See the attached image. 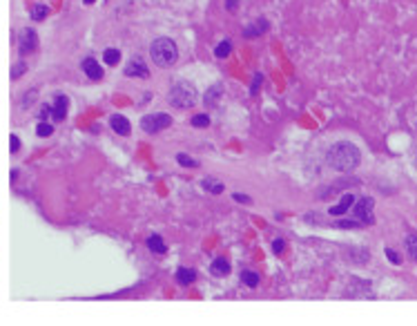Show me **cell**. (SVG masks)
<instances>
[{
  "label": "cell",
  "mask_w": 417,
  "mask_h": 326,
  "mask_svg": "<svg viewBox=\"0 0 417 326\" xmlns=\"http://www.w3.org/2000/svg\"><path fill=\"white\" fill-rule=\"evenodd\" d=\"M103 60H105L107 65H116L118 60H121V52H118V50H112V47H109V50L103 52Z\"/></svg>",
  "instance_id": "d6986e66"
},
{
  "label": "cell",
  "mask_w": 417,
  "mask_h": 326,
  "mask_svg": "<svg viewBox=\"0 0 417 326\" xmlns=\"http://www.w3.org/2000/svg\"><path fill=\"white\" fill-rule=\"evenodd\" d=\"M406 248H409V255L413 257V260H417V237L415 234H409V237H406Z\"/></svg>",
  "instance_id": "603a6c76"
},
{
  "label": "cell",
  "mask_w": 417,
  "mask_h": 326,
  "mask_svg": "<svg viewBox=\"0 0 417 326\" xmlns=\"http://www.w3.org/2000/svg\"><path fill=\"white\" fill-rule=\"evenodd\" d=\"M219 96H221V85H214V88L205 94V105H208V108H214Z\"/></svg>",
  "instance_id": "ac0fdd59"
},
{
  "label": "cell",
  "mask_w": 417,
  "mask_h": 326,
  "mask_svg": "<svg viewBox=\"0 0 417 326\" xmlns=\"http://www.w3.org/2000/svg\"><path fill=\"white\" fill-rule=\"evenodd\" d=\"M18 47H20V54H31V52L38 47V36H36V32H33V30H22Z\"/></svg>",
  "instance_id": "8992f818"
},
{
  "label": "cell",
  "mask_w": 417,
  "mask_h": 326,
  "mask_svg": "<svg viewBox=\"0 0 417 326\" xmlns=\"http://www.w3.org/2000/svg\"><path fill=\"white\" fill-rule=\"evenodd\" d=\"M147 248H150L152 252H156V255H165V244H163V239L159 237V234H152L150 239H147Z\"/></svg>",
  "instance_id": "9a60e30c"
},
{
  "label": "cell",
  "mask_w": 417,
  "mask_h": 326,
  "mask_svg": "<svg viewBox=\"0 0 417 326\" xmlns=\"http://www.w3.org/2000/svg\"><path fill=\"white\" fill-rule=\"evenodd\" d=\"M47 14H49V9H47L45 4H36V7L31 9V18H33V20H42V18H47Z\"/></svg>",
  "instance_id": "44dd1931"
},
{
  "label": "cell",
  "mask_w": 417,
  "mask_h": 326,
  "mask_svg": "<svg viewBox=\"0 0 417 326\" xmlns=\"http://www.w3.org/2000/svg\"><path fill=\"white\" fill-rule=\"evenodd\" d=\"M170 103L174 105V108H181V110H188L194 105L196 100V90L192 83H188V80H179V83L172 88L170 92Z\"/></svg>",
  "instance_id": "3957f363"
},
{
  "label": "cell",
  "mask_w": 417,
  "mask_h": 326,
  "mask_svg": "<svg viewBox=\"0 0 417 326\" xmlns=\"http://www.w3.org/2000/svg\"><path fill=\"white\" fill-rule=\"evenodd\" d=\"M210 272H212L214 277H225V275H230V264H228V260H223V257L214 260L212 266H210Z\"/></svg>",
  "instance_id": "7c38bea8"
},
{
  "label": "cell",
  "mask_w": 417,
  "mask_h": 326,
  "mask_svg": "<svg viewBox=\"0 0 417 326\" xmlns=\"http://www.w3.org/2000/svg\"><path fill=\"white\" fill-rule=\"evenodd\" d=\"M83 72L92 80H100V78H103V70H100V65L94 58H85L83 60Z\"/></svg>",
  "instance_id": "8fae6325"
},
{
  "label": "cell",
  "mask_w": 417,
  "mask_h": 326,
  "mask_svg": "<svg viewBox=\"0 0 417 326\" xmlns=\"http://www.w3.org/2000/svg\"><path fill=\"white\" fill-rule=\"evenodd\" d=\"M150 56L159 67H170L176 63L179 58V50H176V42L170 38H156L150 45Z\"/></svg>",
  "instance_id": "7a4b0ae2"
},
{
  "label": "cell",
  "mask_w": 417,
  "mask_h": 326,
  "mask_svg": "<svg viewBox=\"0 0 417 326\" xmlns=\"http://www.w3.org/2000/svg\"><path fill=\"white\" fill-rule=\"evenodd\" d=\"M266 30H268V22L259 18L255 25H250V27H246V30H243V36H246V38H257V36H261Z\"/></svg>",
  "instance_id": "4fadbf2b"
},
{
  "label": "cell",
  "mask_w": 417,
  "mask_h": 326,
  "mask_svg": "<svg viewBox=\"0 0 417 326\" xmlns=\"http://www.w3.org/2000/svg\"><path fill=\"white\" fill-rule=\"evenodd\" d=\"M194 280H196V272L192 268H179V270H176V282H179L181 286H190Z\"/></svg>",
  "instance_id": "5bb4252c"
},
{
  "label": "cell",
  "mask_w": 417,
  "mask_h": 326,
  "mask_svg": "<svg viewBox=\"0 0 417 326\" xmlns=\"http://www.w3.org/2000/svg\"><path fill=\"white\" fill-rule=\"evenodd\" d=\"M353 204H355V196H353V194H344L342 201H339L337 206H333V208L328 210V214H335V217H339V214H346L348 210H351Z\"/></svg>",
  "instance_id": "30bf717a"
},
{
  "label": "cell",
  "mask_w": 417,
  "mask_h": 326,
  "mask_svg": "<svg viewBox=\"0 0 417 326\" xmlns=\"http://www.w3.org/2000/svg\"><path fill=\"white\" fill-rule=\"evenodd\" d=\"M203 188L208 190V192H212V194H221L223 192V184H219V181H214V179H205Z\"/></svg>",
  "instance_id": "ffe728a7"
},
{
  "label": "cell",
  "mask_w": 417,
  "mask_h": 326,
  "mask_svg": "<svg viewBox=\"0 0 417 326\" xmlns=\"http://www.w3.org/2000/svg\"><path fill=\"white\" fill-rule=\"evenodd\" d=\"M241 282L248 286V288H257V286H259V275H257V272H250V270H243L241 272Z\"/></svg>",
  "instance_id": "2e32d148"
},
{
  "label": "cell",
  "mask_w": 417,
  "mask_h": 326,
  "mask_svg": "<svg viewBox=\"0 0 417 326\" xmlns=\"http://www.w3.org/2000/svg\"><path fill=\"white\" fill-rule=\"evenodd\" d=\"M67 105H69L67 96H56L54 108H51V116H54V121H63V118L67 116Z\"/></svg>",
  "instance_id": "9c48e42d"
},
{
  "label": "cell",
  "mask_w": 417,
  "mask_h": 326,
  "mask_svg": "<svg viewBox=\"0 0 417 326\" xmlns=\"http://www.w3.org/2000/svg\"><path fill=\"white\" fill-rule=\"evenodd\" d=\"M284 248H286V242H284V239H277V242L272 244V250H275L277 255H281V252H284Z\"/></svg>",
  "instance_id": "83f0119b"
},
{
  "label": "cell",
  "mask_w": 417,
  "mask_h": 326,
  "mask_svg": "<svg viewBox=\"0 0 417 326\" xmlns=\"http://www.w3.org/2000/svg\"><path fill=\"white\" fill-rule=\"evenodd\" d=\"M373 206H375V201H373L371 196H362V199L355 204V208H353L355 219H359L364 226H366V224H373V222H375V217H373Z\"/></svg>",
  "instance_id": "5b68a950"
},
{
  "label": "cell",
  "mask_w": 417,
  "mask_h": 326,
  "mask_svg": "<svg viewBox=\"0 0 417 326\" xmlns=\"http://www.w3.org/2000/svg\"><path fill=\"white\" fill-rule=\"evenodd\" d=\"M326 161L337 172H353L355 168L359 166V161H362V152H359V148L353 146V143L342 141V143L330 148L328 154H326Z\"/></svg>",
  "instance_id": "6da1fadb"
},
{
  "label": "cell",
  "mask_w": 417,
  "mask_h": 326,
  "mask_svg": "<svg viewBox=\"0 0 417 326\" xmlns=\"http://www.w3.org/2000/svg\"><path fill=\"white\" fill-rule=\"evenodd\" d=\"M234 201H239V204H250V196L248 194H241V192H234Z\"/></svg>",
  "instance_id": "1f68e13d"
},
{
  "label": "cell",
  "mask_w": 417,
  "mask_h": 326,
  "mask_svg": "<svg viewBox=\"0 0 417 326\" xmlns=\"http://www.w3.org/2000/svg\"><path fill=\"white\" fill-rule=\"evenodd\" d=\"M230 52H232V42L230 40H223L214 47V56H217V58H225V56H230Z\"/></svg>",
  "instance_id": "e0dca14e"
},
{
  "label": "cell",
  "mask_w": 417,
  "mask_h": 326,
  "mask_svg": "<svg viewBox=\"0 0 417 326\" xmlns=\"http://www.w3.org/2000/svg\"><path fill=\"white\" fill-rule=\"evenodd\" d=\"M192 126L194 128H208L210 126V116H208V114H196V116H192Z\"/></svg>",
  "instance_id": "cb8c5ba5"
},
{
  "label": "cell",
  "mask_w": 417,
  "mask_h": 326,
  "mask_svg": "<svg viewBox=\"0 0 417 326\" xmlns=\"http://www.w3.org/2000/svg\"><path fill=\"white\" fill-rule=\"evenodd\" d=\"M83 2H85V4H92V2H94V0H83Z\"/></svg>",
  "instance_id": "836d02e7"
},
{
  "label": "cell",
  "mask_w": 417,
  "mask_h": 326,
  "mask_svg": "<svg viewBox=\"0 0 417 326\" xmlns=\"http://www.w3.org/2000/svg\"><path fill=\"white\" fill-rule=\"evenodd\" d=\"M259 83H261V74H255V80H252V88H250V92H252V96L259 92Z\"/></svg>",
  "instance_id": "4dcf8cb0"
},
{
  "label": "cell",
  "mask_w": 417,
  "mask_h": 326,
  "mask_svg": "<svg viewBox=\"0 0 417 326\" xmlns=\"http://www.w3.org/2000/svg\"><path fill=\"white\" fill-rule=\"evenodd\" d=\"M225 2H228V9H230V12H234V9H237V0H225Z\"/></svg>",
  "instance_id": "d6a6232c"
},
{
  "label": "cell",
  "mask_w": 417,
  "mask_h": 326,
  "mask_svg": "<svg viewBox=\"0 0 417 326\" xmlns=\"http://www.w3.org/2000/svg\"><path fill=\"white\" fill-rule=\"evenodd\" d=\"M125 76H138V78H147L150 76V70L145 67L141 58H132L125 65Z\"/></svg>",
  "instance_id": "52a82bcc"
},
{
  "label": "cell",
  "mask_w": 417,
  "mask_h": 326,
  "mask_svg": "<svg viewBox=\"0 0 417 326\" xmlns=\"http://www.w3.org/2000/svg\"><path fill=\"white\" fill-rule=\"evenodd\" d=\"M109 126H112V130L116 134H121V136H127L129 132H132V128H129V121L123 114H114L112 118H109Z\"/></svg>",
  "instance_id": "ba28073f"
},
{
  "label": "cell",
  "mask_w": 417,
  "mask_h": 326,
  "mask_svg": "<svg viewBox=\"0 0 417 326\" xmlns=\"http://www.w3.org/2000/svg\"><path fill=\"white\" fill-rule=\"evenodd\" d=\"M9 148H11V152H18V148H20V141H18L16 134H11V138H9Z\"/></svg>",
  "instance_id": "f546056e"
},
{
  "label": "cell",
  "mask_w": 417,
  "mask_h": 326,
  "mask_svg": "<svg viewBox=\"0 0 417 326\" xmlns=\"http://www.w3.org/2000/svg\"><path fill=\"white\" fill-rule=\"evenodd\" d=\"M339 228H359V226H364L359 219H344V222H339L337 224Z\"/></svg>",
  "instance_id": "4316f807"
},
{
  "label": "cell",
  "mask_w": 417,
  "mask_h": 326,
  "mask_svg": "<svg viewBox=\"0 0 417 326\" xmlns=\"http://www.w3.org/2000/svg\"><path fill=\"white\" fill-rule=\"evenodd\" d=\"M176 161H179L183 168H199V161H194L192 156L183 154V152H181V154H176Z\"/></svg>",
  "instance_id": "7402d4cb"
},
{
  "label": "cell",
  "mask_w": 417,
  "mask_h": 326,
  "mask_svg": "<svg viewBox=\"0 0 417 326\" xmlns=\"http://www.w3.org/2000/svg\"><path fill=\"white\" fill-rule=\"evenodd\" d=\"M51 132H54V126H49L47 121L38 123V128H36V134H38V136H49Z\"/></svg>",
  "instance_id": "d4e9b609"
},
{
  "label": "cell",
  "mask_w": 417,
  "mask_h": 326,
  "mask_svg": "<svg viewBox=\"0 0 417 326\" xmlns=\"http://www.w3.org/2000/svg\"><path fill=\"white\" fill-rule=\"evenodd\" d=\"M172 126V116L170 114H163V112H156V114H147V116L141 118V128L145 130L147 134H156L165 128Z\"/></svg>",
  "instance_id": "277c9868"
},
{
  "label": "cell",
  "mask_w": 417,
  "mask_h": 326,
  "mask_svg": "<svg viewBox=\"0 0 417 326\" xmlns=\"http://www.w3.org/2000/svg\"><path fill=\"white\" fill-rule=\"evenodd\" d=\"M25 70H27L25 63H16V65L11 67V78H13V80H16V78H20V76L25 74Z\"/></svg>",
  "instance_id": "484cf974"
},
{
  "label": "cell",
  "mask_w": 417,
  "mask_h": 326,
  "mask_svg": "<svg viewBox=\"0 0 417 326\" xmlns=\"http://www.w3.org/2000/svg\"><path fill=\"white\" fill-rule=\"evenodd\" d=\"M386 257H388V260H391L393 264H400V262H402V260H400V255H397V252L393 250V248H386Z\"/></svg>",
  "instance_id": "f1b7e54d"
}]
</instances>
